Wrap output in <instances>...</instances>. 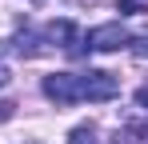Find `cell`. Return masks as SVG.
<instances>
[{
	"mask_svg": "<svg viewBox=\"0 0 148 144\" xmlns=\"http://www.w3.org/2000/svg\"><path fill=\"white\" fill-rule=\"evenodd\" d=\"M116 12H120V16H140V12H144V4H140V0H120V4H116Z\"/></svg>",
	"mask_w": 148,
	"mask_h": 144,
	"instance_id": "6",
	"label": "cell"
},
{
	"mask_svg": "<svg viewBox=\"0 0 148 144\" xmlns=\"http://www.w3.org/2000/svg\"><path fill=\"white\" fill-rule=\"evenodd\" d=\"M12 112H16V104H12V100H0V124L12 120Z\"/></svg>",
	"mask_w": 148,
	"mask_h": 144,
	"instance_id": "9",
	"label": "cell"
},
{
	"mask_svg": "<svg viewBox=\"0 0 148 144\" xmlns=\"http://www.w3.org/2000/svg\"><path fill=\"white\" fill-rule=\"evenodd\" d=\"M128 40H132V36L124 32V24H100V28H92V32L84 36V44L92 48V52H116V48H124Z\"/></svg>",
	"mask_w": 148,
	"mask_h": 144,
	"instance_id": "3",
	"label": "cell"
},
{
	"mask_svg": "<svg viewBox=\"0 0 148 144\" xmlns=\"http://www.w3.org/2000/svg\"><path fill=\"white\" fill-rule=\"evenodd\" d=\"M16 48L32 56V52H36V36H32V32H16Z\"/></svg>",
	"mask_w": 148,
	"mask_h": 144,
	"instance_id": "7",
	"label": "cell"
},
{
	"mask_svg": "<svg viewBox=\"0 0 148 144\" xmlns=\"http://www.w3.org/2000/svg\"><path fill=\"white\" fill-rule=\"evenodd\" d=\"M68 144H96V128H92V124H80V128H72Z\"/></svg>",
	"mask_w": 148,
	"mask_h": 144,
	"instance_id": "5",
	"label": "cell"
},
{
	"mask_svg": "<svg viewBox=\"0 0 148 144\" xmlns=\"http://www.w3.org/2000/svg\"><path fill=\"white\" fill-rule=\"evenodd\" d=\"M136 104H140V108L148 112V88H140V92H136Z\"/></svg>",
	"mask_w": 148,
	"mask_h": 144,
	"instance_id": "10",
	"label": "cell"
},
{
	"mask_svg": "<svg viewBox=\"0 0 148 144\" xmlns=\"http://www.w3.org/2000/svg\"><path fill=\"white\" fill-rule=\"evenodd\" d=\"M8 80H12V72H8V68H4V64H0V88H4Z\"/></svg>",
	"mask_w": 148,
	"mask_h": 144,
	"instance_id": "11",
	"label": "cell"
},
{
	"mask_svg": "<svg viewBox=\"0 0 148 144\" xmlns=\"http://www.w3.org/2000/svg\"><path fill=\"white\" fill-rule=\"evenodd\" d=\"M128 44H132L136 56H148V36H136V40H128Z\"/></svg>",
	"mask_w": 148,
	"mask_h": 144,
	"instance_id": "8",
	"label": "cell"
},
{
	"mask_svg": "<svg viewBox=\"0 0 148 144\" xmlns=\"http://www.w3.org/2000/svg\"><path fill=\"white\" fill-rule=\"evenodd\" d=\"M116 92H120V80H116L112 72H84V76H80V100L104 104V100H112Z\"/></svg>",
	"mask_w": 148,
	"mask_h": 144,
	"instance_id": "2",
	"label": "cell"
},
{
	"mask_svg": "<svg viewBox=\"0 0 148 144\" xmlns=\"http://www.w3.org/2000/svg\"><path fill=\"white\" fill-rule=\"evenodd\" d=\"M44 96H48L56 108H68L80 100V76L76 72H52L44 76Z\"/></svg>",
	"mask_w": 148,
	"mask_h": 144,
	"instance_id": "1",
	"label": "cell"
},
{
	"mask_svg": "<svg viewBox=\"0 0 148 144\" xmlns=\"http://www.w3.org/2000/svg\"><path fill=\"white\" fill-rule=\"evenodd\" d=\"M48 40L64 44L72 56H76V52H84V48H80V32H76V24H72V20H52V24H48Z\"/></svg>",
	"mask_w": 148,
	"mask_h": 144,
	"instance_id": "4",
	"label": "cell"
}]
</instances>
